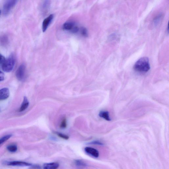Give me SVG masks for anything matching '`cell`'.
I'll return each instance as SVG.
<instances>
[{"mask_svg":"<svg viewBox=\"0 0 169 169\" xmlns=\"http://www.w3.org/2000/svg\"><path fill=\"white\" fill-rule=\"evenodd\" d=\"M134 69L138 72H147L150 69L149 59L147 57L141 58L136 62L133 67Z\"/></svg>","mask_w":169,"mask_h":169,"instance_id":"1","label":"cell"},{"mask_svg":"<svg viewBox=\"0 0 169 169\" xmlns=\"http://www.w3.org/2000/svg\"><path fill=\"white\" fill-rule=\"evenodd\" d=\"M15 63V57L13 55L11 54L2 65V69L4 72H11L13 69Z\"/></svg>","mask_w":169,"mask_h":169,"instance_id":"2","label":"cell"},{"mask_svg":"<svg viewBox=\"0 0 169 169\" xmlns=\"http://www.w3.org/2000/svg\"><path fill=\"white\" fill-rule=\"evenodd\" d=\"M17 0H6L3 7V13L5 15H8L16 4Z\"/></svg>","mask_w":169,"mask_h":169,"instance_id":"3","label":"cell"},{"mask_svg":"<svg viewBox=\"0 0 169 169\" xmlns=\"http://www.w3.org/2000/svg\"><path fill=\"white\" fill-rule=\"evenodd\" d=\"M25 72L26 66L24 64H22L20 65L16 72V76L18 79L21 81L24 79Z\"/></svg>","mask_w":169,"mask_h":169,"instance_id":"4","label":"cell"},{"mask_svg":"<svg viewBox=\"0 0 169 169\" xmlns=\"http://www.w3.org/2000/svg\"><path fill=\"white\" fill-rule=\"evenodd\" d=\"M54 17V15L51 14L43 20L42 25V29L43 32H45L46 31L50 24L53 19Z\"/></svg>","mask_w":169,"mask_h":169,"instance_id":"5","label":"cell"},{"mask_svg":"<svg viewBox=\"0 0 169 169\" xmlns=\"http://www.w3.org/2000/svg\"><path fill=\"white\" fill-rule=\"evenodd\" d=\"M85 151L88 154L92 156V157L95 158H97L99 157V152L95 148L90 147H87L85 148Z\"/></svg>","mask_w":169,"mask_h":169,"instance_id":"6","label":"cell"},{"mask_svg":"<svg viewBox=\"0 0 169 169\" xmlns=\"http://www.w3.org/2000/svg\"><path fill=\"white\" fill-rule=\"evenodd\" d=\"M7 165L13 166H32V165L31 163L23 162L21 161H12L11 162H6Z\"/></svg>","mask_w":169,"mask_h":169,"instance_id":"7","label":"cell"},{"mask_svg":"<svg viewBox=\"0 0 169 169\" xmlns=\"http://www.w3.org/2000/svg\"><path fill=\"white\" fill-rule=\"evenodd\" d=\"M9 95L10 92L8 88H5L0 90V100L7 99Z\"/></svg>","mask_w":169,"mask_h":169,"instance_id":"8","label":"cell"},{"mask_svg":"<svg viewBox=\"0 0 169 169\" xmlns=\"http://www.w3.org/2000/svg\"><path fill=\"white\" fill-rule=\"evenodd\" d=\"M76 26L74 22L72 21H68L65 22L63 25V29L65 31L71 32L72 29Z\"/></svg>","mask_w":169,"mask_h":169,"instance_id":"9","label":"cell"},{"mask_svg":"<svg viewBox=\"0 0 169 169\" xmlns=\"http://www.w3.org/2000/svg\"><path fill=\"white\" fill-rule=\"evenodd\" d=\"M59 165L57 163H45L43 168L45 169H56L59 167Z\"/></svg>","mask_w":169,"mask_h":169,"instance_id":"10","label":"cell"},{"mask_svg":"<svg viewBox=\"0 0 169 169\" xmlns=\"http://www.w3.org/2000/svg\"><path fill=\"white\" fill-rule=\"evenodd\" d=\"M29 102L28 100L26 97H24L23 101L22 102V104L19 109V112H21L24 111L26 110L28 107H29Z\"/></svg>","mask_w":169,"mask_h":169,"instance_id":"11","label":"cell"},{"mask_svg":"<svg viewBox=\"0 0 169 169\" xmlns=\"http://www.w3.org/2000/svg\"><path fill=\"white\" fill-rule=\"evenodd\" d=\"M100 116L107 121H110L111 119L109 117V112L105 111H102L99 113Z\"/></svg>","mask_w":169,"mask_h":169,"instance_id":"12","label":"cell"},{"mask_svg":"<svg viewBox=\"0 0 169 169\" xmlns=\"http://www.w3.org/2000/svg\"><path fill=\"white\" fill-rule=\"evenodd\" d=\"M74 163L77 166H79V167H85L87 165V164L84 161L79 160H76Z\"/></svg>","mask_w":169,"mask_h":169,"instance_id":"13","label":"cell"},{"mask_svg":"<svg viewBox=\"0 0 169 169\" xmlns=\"http://www.w3.org/2000/svg\"><path fill=\"white\" fill-rule=\"evenodd\" d=\"M12 135H8L4 136L1 138H0V146L4 143L6 141L8 140L9 138L12 137Z\"/></svg>","mask_w":169,"mask_h":169,"instance_id":"14","label":"cell"},{"mask_svg":"<svg viewBox=\"0 0 169 169\" xmlns=\"http://www.w3.org/2000/svg\"><path fill=\"white\" fill-rule=\"evenodd\" d=\"M7 149L11 152H15L17 150V147L15 145H11L7 146Z\"/></svg>","mask_w":169,"mask_h":169,"instance_id":"15","label":"cell"},{"mask_svg":"<svg viewBox=\"0 0 169 169\" xmlns=\"http://www.w3.org/2000/svg\"><path fill=\"white\" fill-rule=\"evenodd\" d=\"M81 33L83 36L87 37L88 36L87 30L85 27H82L80 29Z\"/></svg>","mask_w":169,"mask_h":169,"instance_id":"16","label":"cell"},{"mask_svg":"<svg viewBox=\"0 0 169 169\" xmlns=\"http://www.w3.org/2000/svg\"><path fill=\"white\" fill-rule=\"evenodd\" d=\"M50 0H44L43 8L44 9H47L49 8L50 3Z\"/></svg>","mask_w":169,"mask_h":169,"instance_id":"17","label":"cell"},{"mask_svg":"<svg viewBox=\"0 0 169 169\" xmlns=\"http://www.w3.org/2000/svg\"><path fill=\"white\" fill-rule=\"evenodd\" d=\"M60 128H65L67 127V121L66 118H64L62 120L61 123H60Z\"/></svg>","mask_w":169,"mask_h":169,"instance_id":"18","label":"cell"},{"mask_svg":"<svg viewBox=\"0 0 169 169\" xmlns=\"http://www.w3.org/2000/svg\"><path fill=\"white\" fill-rule=\"evenodd\" d=\"M57 135L59 137L61 138H62L64 139V140H67L69 139V136L64 134L62 133H56Z\"/></svg>","mask_w":169,"mask_h":169,"instance_id":"19","label":"cell"},{"mask_svg":"<svg viewBox=\"0 0 169 169\" xmlns=\"http://www.w3.org/2000/svg\"><path fill=\"white\" fill-rule=\"evenodd\" d=\"M1 41L2 43L3 44H6L8 42V38L5 36H2L1 38Z\"/></svg>","mask_w":169,"mask_h":169,"instance_id":"20","label":"cell"},{"mask_svg":"<svg viewBox=\"0 0 169 169\" xmlns=\"http://www.w3.org/2000/svg\"><path fill=\"white\" fill-rule=\"evenodd\" d=\"M6 60L3 55L0 54V64L1 65H3Z\"/></svg>","mask_w":169,"mask_h":169,"instance_id":"21","label":"cell"},{"mask_svg":"<svg viewBox=\"0 0 169 169\" xmlns=\"http://www.w3.org/2000/svg\"><path fill=\"white\" fill-rule=\"evenodd\" d=\"M89 144H95L100 145H103V144L102 143L100 142H98V141H94V142L90 143Z\"/></svg>","mask_w":169,"mask_h":169,"instance_id":"22","label":"cell"},{"mask_svg":"<svg viewBox=\"0 0 169 169\" xmlns=\"http://www.w3.org/2000/svg\"><path fill=\"white\" fill-rule=\"evenodd\" d=\"M161 18V15L159 16L155 19L154 21L155 24L157 25L158 24V22L160 21Z\"/></svg>","mask_w":169,"mask_h":169,"instance_id":"23","label":"cell"},{"mask_svg":"<svg viewBox=\"0 0 169 169\" xmlns=\"http://www.w3.org/2000/svg\"><path fill=\"white\" fill-rule=\"evenodd\" d=\"M4 75L3 74H2L0 75V82L4 80Z\"/></svg>","mask_w":169,"mask_h":169,"instance_id":"24","label":"cell"},{"mask_svg":"<svg viewBox=\"0 0 169 169\" xmlns=\"http://www.w3.org/2000/svg\"><path fill=\"white\" fill-rule=\"evenodd\" d=\"M3 74V73H2L1 71H0V75Z\"/></svg>","mask_w":169,"mask_h":169,"instance_id":"25","label":"cell"},{"mask_svg":"<svg viewBox=\"0 0 169 169\" xmlns=\"http://www.w3.org/2000/svg\"><path fill=\"white\" fill-rule=\"evenodd\" d=\"M1 11H0V14H1Z\"/></svg>","mask_w":169,"mask_h":169,"instance_id":"26","label":"cell"}]
</instances>
